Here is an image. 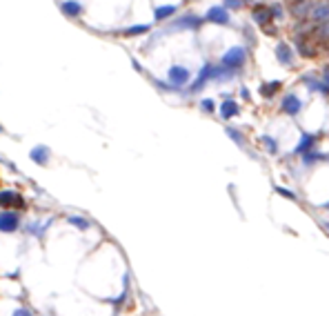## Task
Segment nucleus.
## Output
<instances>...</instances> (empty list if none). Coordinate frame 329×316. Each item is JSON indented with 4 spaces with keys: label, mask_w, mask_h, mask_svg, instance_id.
Here are the masks:
<instances>
[{
    "label": "nucleus",
    "mask_w": 329,
    "mask_h": 316,
    "mask_svg": "<svg viewBox=\"0 0 329 316\" xmlns=\"http://www.w3.org/2000/svg\"><path fill=\"white\" fill-rule=\"evenodd\" d=\"M0 205H2V207L22 205V198H20V196H16L14 192H2V194H0Z\"/></svg>",
    "instance_id": "7"
},
{
    "label": "nucleus",
    "mask_w": 329,
    "mask_h": 316,
    "mask_svg": "<svg viewBox=\"0 0 329 316\" xmlns=\"http://www.w3.org/2000/svg\"><path fill=\"white\" fill-rule=\"evenodd\" d=\"M313 18H316V20H325V18H327V5H316L313 7V14H312Z\"/></svg>",
    "instance_id": "14"
},
{
    "label": "nucleus",
    "mask_w": 329,
    "mask_h": 316,
    "mask_svg": "<svg viewBox=\"0 0 329 316\" xmlns=\"http://www.w3.org/2000/svg\"><path fill=\"white\" fill-rule=\"evenodd\" d=\"M198 25H200V18H196V16H185V18H180V20L173 22V29H185V27H189V29H196Z\"/></svg>",
    "instance_id": "6"
},
{
    "label": "nucleus",
    "mask_w": 329,
    "mask_h": 316,
    "mask_svg": "<svg viewBox=\"0 0 329 316\" xmlns=\"http://www.w3.org/2000/svg\"><path fill=\"white\" fill-rule=\"evenodd\" d=\"M169 78H172V83L183 85L189 80V71L185 67H173V69H169Z\"/></svg>",
    "instance_id": "4"
},
{
    "label": "nucleus",
    "mask_w": 329,
    "mask_h": 316,
    "mask_svg": "<svg viewBox=\"0 0 329 316\" xmlns=\"http://www.w3.org/2000/svg\"><path fill=\"white\" fill-rule=\"evenodd\" d=\"M18 227V214L14 211H2L0 214V232H14Z\"/></svg>",
    "instance_id": "2"
},
{
    "label": "nucleus",
    "mask_w": 329,
    "mask_h": 316,
    "mask_svg": "<svg viewBox=\"0 0 329 316\" xmlns=\"http://www.w3.org/2000/svg\"><path fill=\"white\" fill-rule=\"evenodd\" d=\"M203 109L205 111H214V103H211V100H203Z\"/></svg>",
    "instance_id": "21"
},
{
    "label": "nucleus",
    "mask_w": 329,
    "mask_h": 316,
    "mask_svg": "<svg viewBox=\"0 0 329 316\" xmlns=\"http://www.w3.org/2000/svg\"><path fill=\"white\" fill-rule=\"evenodd\" d=\"M211 74H214V67H211V65H205L203 71H200V76H198V80H196V85H193V91H198L200 87L205 85V80H207Z\"/></svg>",
    "instance_id": "9"
},
{
    "label": "nucleus",
    "mask_w": 329,
    "mask_h": 316,
    "mask_svg": "<svg viewBox=\"0 0 329 316\" xmlns=\"http://www.w3.org/2000/svg\"><path fill=\"white\" fill-rule=\"evenodd\" d=\"M69 223H71V225H76V227H80V229H87V227H89V223L85 221V218H78V216H71V218H69Z\"/></svg>",
    "instance_id": "18"
},
{
    "label": "nucleus",
    "mask_w": 329,
    "mask_h": 316,
    "mask_svg": "<svg viewBox=\"0 0 329 316\" xmlns=\"http://www.w3.org/2000/svg\"><path fill=\"white\" fill-rule=\"evenodd\" d=\"M63 11H65V14H69V16H78V14H80V5H78V2H65Z\"/></svg>",
    "instance_id": "15"
},
{
    "label": "nucleus",
    "mask_w": 329,
    "mask_h": 316,
    "mask_svg": "<svg viewBox=\"0 0 329 316\" xmlns=\"http://www.w3.org/2000/svg\"><path fill=\"white\" fill-rule=\"evenodd\" d=\"M34 160H38V163H47V149L45 147H38V149H34Z\"/></svg>",
    "instance_id": "16"
},
{
    "label": "nucleus",
    "mask_w": 329,
    "mask_h": 316,
    "mask_svg": "<svg viewBox=\"0 0 329 316\" xmlns=\"http://www.w3.org/2000/svg\"><path fill=\"white\" fill-rule=\"evenodd\" d=\"M276 56H278V60H280V63H285V65H292V52H289V47H287V45H278V49H276Z\"/></svg>",
    "instance_id": "10"
},
{
    "label": "nucleus",
    "mask_w": 329,
    "mask_h": 316,
    "mask_svg": "<svg viewBox=\"0 0 329 316\" xmlns=\"http://www.w3.org/2000/svg\"><path fill=\"white\" fill-rule=\"evenodd\" d=\"M300 105H303V103H300L296 96H287V98L282 100V109L287 111V114H292V116L300 111Z\"/></svg>",
    "instance_id": "5"
},
{
    "label": "nucleus",
    "mask_w": 329,
    "mask_h": 316,
    "mask_svg": "<svg viewBox=\"0 0 329 316\" xmlns=\"http://www.w3.org/2000/svg\"><path fill=\"white\" fill-rule=\"evenodd\" d=\"M254 18H256L258 22H260L262 27L267 25V22H269V18H272V11L267 9V7H262V5H258L256 9H254Z\"/></svg>",
    "instance_id": "8"
},
{
    "label": "nucleus",
    "mask_w": 329,
    "mask_h": 316,
    "mask_svg": "<svg viewBox=\"0 0 329 316\" xmlns=\"http://www.w3.org/2000/svg\"><path fill=\"white\" fill-rule=\"evenodd\" d=\"M16 316H27V312H18V314Z\"/></svg>",
    "instance_id": "22"
},
{
    "label": "nucleus",
    "mask_w": 329,
    "mask_h": 316,
    "mask_svg": "<svg viewBox=\"0 0 329 316\" xmlns=\"http://www.w3.org/2000/svg\"><path fill=\"white\" fill-rule=\"evenodd\" d=\"M242 5H245V0H227V7H231V9H241Z\"/></svg>",
    "instance_id": "20"
},
{
    "label": "nucleus",
    "mask_w": 329,
    "mask_h": 316,
    "mask_svg": "<svg viewBox=\"0 0 329 316\" xmlns=\"http://www.w3.org/2000/svg\"><path fill=\"white\" fill-rule=\"evenodd\" d=\"M238 114V105H236L234 100H225V105H223V118H231Z\"/></svg>",
    "instance_id": "12"
},
{
    "label": "nucleus",
    "mask_w": 329,
    "mask_h": 316,
    "mask_svg": "<svg viewBox=\"0 0 329 316\" xmlns=\"http://www.w3.org/2000/svg\"><path fill=\"white\" fill-rule=\"evenodd\" d=\"M147 29H149V25H138V27H131V29H127V36H136V34H145Z\"/></svg>",
    "instance_id": "17"
},
{
    "label": "nucleus",
    "mask_w": 329,
    "mask_h": 316,
    "mask_svg": "<svg viewBox=\"0 0 329 316\" xmlns=\"http://www.w3.org/2000/svg\"><path fill=\"white\" fill-rule=\"evenodd\" d=\"M242 63H245V49H241V47H231L223 56V65L225 67H241Z\"/></svg>",
    "instance_id": "1"
},
{
    "label": "nucleus",
    "mask_w": 329,
    "mask_h": 316,
    "mask_svg": "<svg viewBox=\"0 0 329 316\" xmlns=\"http://www.w3.org/2000/svg\"><path fill=\"white\" fill-rule=\"evenodd\" d=\"M173 11H176V7H173V5L158 7V9H156V18H158V20H160V18H167V16H172Z\"/></svg>",
    "instance_id": "13"
},
{
    "label": "nucleus",
    "mask_w": 329,
    "mask_h": 316,
    "mask_svg": "<svg viewBox=\"0 0 329 316\" xmlns=\"http://www.w3.org/2000/svg\"><path fill=\"white\" fill-rule=\"evenodd\" d=\"M313 2H309V0H305V2H298V5H294V14H296V16H307L309 14V9H313Z\"/></svg>",
    "instance_id": "11"
},
{
    "label": "nucleus",
    "mask_w": 329,
    "mask_h": 316,
    "mask_svg": "<svg viewBox=\"0 0 329 316\" xmlns=\"http://www.w3.org/2000/svg\"><path fill=\"white\" fill-rule=\"evenodd\" d=\"M207 18L211 22H218V25H227V22H229V14H227L223 7H214V9H209Z\"/></svg>",
    "instance_id": "3"
},
{
    "label": "nucleus",
    "mask_w": 329,
    "mask_h": 316,
    "mask_svg": "<svg viewBox=\"0 0 329 316\" xmlns=\"http://www.w3.org/2000/svg\"><path fill=\"white\" fill-rule=\"evenodd\" d=\"M312 142H313V138H312V136H305L303 140H300V145H298V152H307Z\"/></svg>",
    "instance_id": "19"
}]
</instances>
